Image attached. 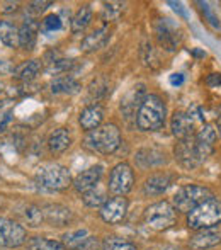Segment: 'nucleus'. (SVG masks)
<instances>
[{"instance_id": "nucleus-29", "label": "nucleus", "mask_w": 221, "mask_h": 250, "mask_svg": "<svg viewBox=\"0 0 221 250\" xmlns=\"http://www.w3.org/2000/svg\"><path fill=\"white\" fill-rule=\"evenodd\" d=\"M27 249L29 250H65V245H63L61 242L51 240V238L33 237L27 242Z\"/></svg>"}, {"instance_id": "nucleus-6", "label": "nucleus", "mask_w": 221, "mask_h": 250, "mask_svg": "<svg viewBox=\"0 0 221 250\" xmlns=\"http://www.w3.org/2000/svg\"><path fill=\"white\" fill-rule=\"evenodd\" d=\"M211 196L213 194L208 188H202V186H196V184H187V186H182L174 194L172 206L175 208V211L189 213V211L194 209L196 206H199L202 201L209 199Z\"/></svg>"}, {"instance_id": "nucleus-14", "label": "nucleus", "mask_w": 221, "mask_h": 250, "mask_svg": "<svg viewBox=\"0 0 221 250\" xmlns=\"http://www.w3.org/2000/svg\"><path fill=\"white\" fill-rule=\"evenodd\" d=\"M221 244V230L216 227L213 228H204V230H198V233L192 235L189 240V247L196 250H204L211 249Z\"/></svg>"}, {"instance_id": "nucleus-40", "label": "nucleus", "mask_w": 221, "mask_h": 250, "mask_svg": "<svg viewBox=\"0 0 221 250\" xmlns=\"http://www.w3.org/2000/svg\"><path fill=\"white\" fill-rule=\"evenodd\" d=\"M14 70H16V66L12 63L7 60H0V75H10V73H14Z\"/></svg>"}, {"instance_id": "nucleus-22", "label": "nucleus", "mask_w": 221, "mask_h": 250, "mask_svg": "<svg viewBox=\"0 0 221 250\" xmlns=\"http://www.w3.org/2000/svg\"><path fill=\"white\" fill-rule=\"evenodd\" d=\"M70 145H72V136H70V131L66 128L55 129L48 138V148L53 155H60L66 151L70 148Z\"/></svg>"}, {"instance_id": "nucleus-5", "label": "nucleus", "mask_w": 221, "mask_h": 250, "mask_svg": "<svg viewBox=\"0 0 221 250\" xmlns=\"http://www.w3.org/2000/svg\"><path fill=\"white\" fill-rule=\"evenodd\" d=\"M175 221H177V211L168 201H159V203L148 206L145 211V223L152 230H168L170 227H174Z\"/></svg>"}, {"instance_id": "nucleus-26", "label": "nucleus", "mask_w": 221, "mask_h": 250, "mask_svg": "<svg viewBox=\"0 0 221 250\" xmlns=\"http://www.w3.org/2000/svg\"><path fill=\"white\" fill-rule=\"evenodd\" d=\"M0 41L9 48L19 46V29L16 27V24L9 21H0Z\"/></svg>"}, {"instance_id": "nucleus-20", "label": "nucleus", "mask_w": 221, "mask_h": 250, "mask_svg": "<svg viewBox=\"0 0 221 250\" xmlns=\"http://www.w3.org/2000/svg\"><path fill=\"white\" fill-rule=\"evenodd\" d=\"M194 123L187 116V112L175 111V114L172 116V133H174L177 138H189V136L194 135Z\"/></svg>"}, {"instance_id": "nucleus-13", "label": "nucleus", "mask_w": 221, "mask_h": 250, "mask_svg": "<svg viewBox=\"0 0 221 250\" xmlns=\"http://www.w3.org/2000/svg\"><path fill=\"white\" fill-rule=\"evenodd\" d=\"M104 109L102 104L99 102H94V104H89L87 107H83V111L80 112V118H79V123L82 126V129H85L87 133L92 131V129L99 128L102 125V119H104Z\"/></svg>"}, {"instance_id": "nucleus-12", "label": "nucleus", "mask_w": 221, "mask_h": 250, "mask_svg": "<svg viewBox=\"0 0 221 250\" xmlns=\"http://www.w3.org/2000/svg\"><path fill=\"white\" fill-rule=\"evenodd\" d=\"M216 140H218V133H216V129L213 128L211 125H206V123L202 125V128L194 135L196 148H198L202 160H206V158L215 151Z\"/></svg>"}, {"instance_id": "nucleus-32", "label": "nucleus", "mask_w": 221, "mask_h": 250, "mask_svg": "<svg viewBox=\"0 0 221 250\" xmlns=\"http://www.w3.org/2000/svg\"><path fill=\"white\" fill-rule=\"evenodd\" d=\"M104 250H138L136 244L119 237H107L102 244Z\"/></svg>"}, {"instance_id": "nucleus-11", "label": "nucleus", "mask_w": 221, "mask_h": 250, "mask_svg": "<svg viewBox=\"0 0 221 250\" xmlns=\"http://www.w3.org/2000/svg\"><path fill=\"white\" fill-rule=\"evenodd\" d=\"M126 213H128V199L122 198V196H116V198L107 199L106 203L100 206V218H102L106 223L116 225L121 223L124 220Z\"/></svg>"}, {"instance_id": "nucleus-31", "label": "nucleus", "mask_w": 221, "mask_h": 250, "mask_svg": "<svg viewBox=\"0 0 221 250\" xmlns=\"http://www.w3.org/2000/svg\"><path fill=\"white\" fill-rule=\"evenodd\" d=\"M122 10L124 5L119 2H111V3H104V10H102V19L106 22H118L122 16Z\"/></svg>"}, {"instance_id": "nucleus-37", "label": "nucleus", "mask_w": 221, "mask_h": 250, "mask_svg": "<svg viewBox=\"0 0 221 250\" xmlns=\"http://www.w3.org/2000/svg\"><path fill=\"white\" fill-rule=\"evenodd\" d=\"M187 116L192 119L194 125H198V123H202V125H204V112H202V109L199 107V105H192V107H189Z\"/></svg>"}, {"instance_id": "nucleus-1", "label": "nucleus", "mask_w": 221, "mask_h": 250, "mask_svg": "<svg viewBox=\"0 0 221 250\" xmlns=\"http://www.w3.org/2000/svg\"><path fill=\"white\" fill-rule=\"evenodd\" d=\"M167 105L163 99L157 94L145 96L136 114V126L141 131H157L165 125Z\"/></svg>"}, {"instance_id": "nucleus-23", "label": "nucleus", "mask_w": 221, "mask_h": 250, "mask_svg": "<svg viewBox=\"0 0 221 250\" xmlns=\"http://www.w3.org/2000/svg\"><path fill=\"white\" fill-rule=\"evenodd\" d=\"M38 29H40V24L34 19H27L22 24V27L19 29V46L22 50H33L34 44H36L38 38Z\"/></svg>"}, {"instance_id": "nucleus-24", "label": "nucleus", "mask_w": 221, "mask_h": 250, "mask_svg": "<svg viewBox=\"0 0 221 250\" xmlns=\"http://www.w3.org/2000/svg\"><path fill=\"white\" fill-rule=\"evenodd\" d=\"M50 87H51V92H53V94H68V96L79 94L80 89H82V87H80V83L70 75L56 77L53 82H51Z\"/></svg>"}, {"instance_id": "nucleus-27", "label": "nucleus", "mask_w": 221, "mask_h": 250, "mask_svg": "<svg viewBox=\"0 0 221 250\" xmlns=\"http://www.w3.org/2000/svg\"><path fill=\"white\" fill-rule=\"evenodd\" d=\"M90 21H92V9H90V5H82L72 19V33H83L90 24Z\"/></svg>"}, {"instance_id": "nucleus-7", "label": "nucleus", "mask_w": 221, "mask_h": 250, "mask_svg": "<svg viewBox=\"0 0 221 250\" xmlns=\"http://www.w3.org/2000/svg\"><path fill=\"white\" fill-rule=\"evenodd\" d=\"M133 184H135V172H133L129 164L121 162V164H118L111 170L109 191L114 196H122V198H124L133 189Z\"/></svg>"}, {"instance_id": "nucleus-2", "label": "nucleus", "mask_w": 221, "mask_h": 250, "mask_svg": "<svg viewBox=\"0 0 221 250\" xmlns=\"http://www.w3.org/2000/svg\"><path fill=\"white\" fill-rule=\"evenodd\" d=\"M83 146L90 151L111 155L121 146V131L114 123H106L92 129L83 138Z\"/></svg>"}, {"instance_id": "nucleus-38", "label": "nucleus", "mask_w": 221, "mask_h": 250, "mask_svg": "<svg viewBox=\"0 0 221 250\" xmlns=\"http://www.w3.org/2000/svg\"><path fill=\"white\" fill-rule=\"evenodd\" d=\"M51 5V2H31L29 3V10L33 14H41Z\"/></svg>"}, {"instance_id": "nucleus-10", "label": "nucleus", "mask_w": 221, "mask_h": 250, "mask_svg": "<svg viewBox=\"0 0 221 250\" xmlns=\"http://www.w3.org/2000/svg\"><path fill=\"white\" fill-rule=\"evenodd\" d=\"M157 40L163 50L175 51L182 41V34L179 27L170 22V19H160L157 24Z\"/></svg>"}, {"instance_id": "nucleus-25", "label": "nucleus", "mask_w": 221, "mask_h": 250, "mask_svg": "<svg viewBox=\"0 0 221 250\" xmlns=\"http://www.w3.org/2000/svg\"><path fill=\"white\" fill-rule=\"evenodd\" d=\"M41 72V62L40 60H29V62L20 63L19 66H16L14 70V77L17 80L22 82H31L38 77V73Z\"/></svg>"}, {"instance_id": "nucleus-33", "label": "nucleus", "mask_w": 221, "mask_h": 250, "mask_svg": "<svg viewBox=\"0 0 221 250\" xmlns=\"http://www.w3.org/2000/svg\"><path fill=\"white\" fill-rule=\"evenodd\" d=\"M82 201H83V204L89 206V208H100L107 199H106V194H104L102 191H99L97 188H94V189H90V191L83 192Z\"/></svg>"}, {"instance_id": "nucleus-21", "label": "nucleus", "mask_w": 221, "mask_h": 250, "mask_svg": "<svg viewBox=\"0 0 221 250\" xmlns=\"http://www.w3.org/2000/svg\"><path fill=\"white\" fill-rule=\"evenodd\" d=\"M136 164L141 168H153L165 164V153L157 148H143L135 155Z\"/></svg>"}, {"instance_id": "nucleus-28", "label": "nucleus", "mask_w": 221, "mask_h": 250, "mask_svg": "<svg viewBox=\"0 0 221 250\" xmlns=\"http://www.w3.org/2000/svg\"><path fill=\"white\" fill-rule=\"evenodd\" d=\"M90 237V231L87 228H82V230H75V231H70L63 237V242L61 244L65 245V249H72V250H80L85 240Z\"/></svg>"}, {"instance_id": "nucleus-39", "label": "nucleus", "mask_w": 221, "mask_h": 250, "mask_svg": "<svg viewBox=\"0 0 221 250\" xmlns=\"http://www.w3.org/2000/svg\"><path fill=\"white\" fill-rule=\"evenodd\" d=\"M206 85L208 87H213V89H216V87H221V73H211V75L206 79Z\"/></svg>"}, {"instance_id": "nucleus-18", "label": "nucleus", "mask_w": 221, "mask_h": 250, "mask_svg": "<svg viewBox=\"0 0 221 250\" xmlns=\"http://www.w3.org/2000/svg\"><path fill=\"white\" fill-rule=\"evenodd\" d=\"M44 220L53 227H65L72 221V211L61 204H48L43 208Z\"/></svg>"}, {"instance_id": "nucleus-16", "label": "nucleus", "mask_w": 221, "mask_h": 250, "mask_svg": "<svg viewBox=\"0 0 221 250\" xmlns=\"http://www.w3.org/2000/svg\"><path fill=\"white\" fill-rule=\"evenodd\" d=\"M102 174H104L102 167H100V165H94V167L87 168L82 174L77 175L72 184L77 192H87V191H90V189L97 188L99 181L102 179Z\"/></svg>"}, {"instance_id": "nucleus-34", "label": "nucleus", "mask_w": 221, "mask_h": 250, "mask_svg": "<svg viewBox=\"0 0 221 250\" xmlns=\"http://www.w3.org/2000/svg\"><path fill=\"white\" fill-rule=\"evenodd\" d=\"M73 66V60H65V58H60L56 60L55 63H51L48 66V72L50 73H55V75H60V73H65L68 72L70 68Z\"/></svg>"}, {"instance_id": "nucleus-46", "label": "nucleus", "mask_w": 221, "mask_h": 250, "mask_svg": "<svg viewBox=\"0 0 221 250\" xmlns=\"http://www.w3.org/2000/svg\"><path fill=\"white\" fill-rule=\"evenodd\" d=\"M2 90H3V87H2V83H0V92H2Z\"/></svg>"}, {"instance_id": "nucleus-45", "label": "nucleus", "mask_w": 221, "mask_h": 250, "mask_svg": "<svg viewBox=\"0 0 221 250\" xmlns=\"http://www.w3.org/2000/svg\"><path fill=\"white\" fill-rule=\"evenodd\" d=\"M192 53H194L196 56H204V53H202V51H198V50H196V51H192Z\"/></svg>"}, {"instance_id": "nucleus-41", "label": "nucleus", "mask_w": 221, "mask_h": 250, "mask_svg": "<svg viewBox=\"0 0 221 250\" xmlns=\"http://www.w3.org/2000/svg\"><path fill=\"white\" fill-rule=\"evenodd\" d=\"M182 83H184V75H182V73H172L170 75V85L181 87Z\"/></svg>"}, {"instance_id": "nucleus-17", "label": "nucleus", "mask_w": 221, "mask_h": 250, "mask_svg": "<svg viewBox=\"0 0 221 250\" xmlns=\"http://www.w3.org/2000/svg\"><path fill=\"white\" fill-rule=\"evenodd\" d=\"M172 184V175L167 172H159V174H152L143 184V192L146 196H160L170 188Z\"/></svg>"}, {"instance_id": "nucleus-19", "label": "nucleus", "mask_w": 221, "mask_h": 250, "mask_svg": "<svg viewBox=\"0 0 221 250\" xmlns=\"http://www.w3.org/2000/svg\"><path fill=\"white\" fill-rule=\"evenodd\" d=\"M143 99H145V90H143V87H135L131 92L126 94V97L121 101V112L124 114L126 119L133 118V116L136 118Z\"/></svg>"}, {"instance_id": "nucleus-36", "label": "nucleus", "mask_w": 221, "mask_h": 250, "mask_svg": "<svg viewBox=\"0 0 221 250\" xmlns=\"http://www.w3.org/2000/svg\"><path fill=\"white\" fill-rule=\"evenodd\" d=\"M199 5H201V10H202V14L206 16V19H208V22L211 24L215 29H220V21H218V17L213 14V10L209 9V3H206V2H199Z\"/></svg>"}, {"instance_id": "nucleus-43", "label": "nucleus", "mask_w": 221, "mask_h": 250, "mask_svg": "<svg viewBox=\"0 0 221 250\" xmlns=\"http://www.w3.org/2000/svg\"><path fill=\"white\" fill-rule=\"evenodd\" d=\"M17 7H19V3L17 2H7L3 12H12V10H17Z\"/></svg>"}, {"instance_id": "nucleus-35", "label": "nucleus", "mask_w": 221, "mask_h": 250, "mask_svg": "<svg viewBox=\"0 0 221 250\" xmlns=\"http://www.w3.org/2000/svg\"><path fill=\"white\" fill-rule=\"evenodd\" d=\"M63 26L61 19H60V16H56V14H50V16H46L43 19V29L48 31V33H51V31H60Z\"/></svg>"}, {"instance_id": "nucleus-15", "label": "nucleus", "mask_w": 221, "mask_h": 250, "mask_svg": "<svg viewBox=\"0 0 221 250\" xmlns=\"http://www.w3.org/2000/svg\"><path fill=\"white\" fill-rule=\"evenodd\" d=\"M111 40V29L109 26H102L99 29L92 31L90 34H87L85 38L82 40L80 43V50L85 51V53H94V51H99L109 43Z\"/></svg>"}, {"instance_id": "nucleus-42", "label": "nucleus", "mask_w": 221, "mask_h": 250, "mask_svg": "<svg viewBox=\"0 0 221 250\" xmlns=\"http://www.w3.org/2000/svg\"><path fill=\"white\" fill-rule=\"evenodd\" d=\"M168 5H172V9L175 10V12H179L182 17H187V12H185V9L182 7L181 2H168Z\"/></svg>"}, {"instance_id": "nucleus-3", "label": "nucleus", "mask_w": 221, "mask_h": 250, "mask_svg": "<svg viewBox=\"0 0 221 250\" xmlns=\"http://www.w3.org/2000/svg\"><path fill=\"white\" fill-rule=\"evenodd\" d=\"M221 223V199L211 196L187 213V227L192 230L218 227Z\"/></svg>"}, {"instance_id": "nucleus-8", "label": "nucleus", "mask_w": 221, "mask_h": 250, "mask_svg": "<svg viewBox=\"0 0 221 250\" xmlns=\"http://www.w3.org/2000/svg\"><path fill=\"white\" fill-rule=\"evenodd\" d=\"M26 228L9 218H0V247H20L26 242Z\"/></svg>"}, {"instance_id": "nucleus-30", "label": "nucleus", "mask_w": 221, "mask_h": 250, "mask_svg": "<svg viewBox=\"0 0 221 250\" xmlns=\"http://www.w3.org/2000/svg\"><path fill=\"white\" fill-rule=\"evenodd\" d=\"M22 218L29 227H40L44 220L43 209L40 206H34V204H27L22 211Z\"/></svg>"}, {"instance_id": "nucleus-9", "label": "nucleus", "mask_w": 221, "mask_h": 250, "mask_svg": "<svg viewBox=\"0 0 221 250\" xmlns=\"http://www.w3.org/2000/svg\"><path fill=\"white\" fill-rule=\"evenodd\" d=\"M175 158L184 168H196L201 164H204V160H202L198 148H196L194 135L189 136V138H182L175 145Z\"/></svg>"}, {"instance_id": "nucleus-44", "label": "nucleus", "mask_w": 221, "mask_h": 250, "mask_svg": "<svg viewBox=\"0 0 221 250\" xmlns=\"http://www.w3.org/2000/svg\"><path fill=\"white\" fill-rule=\"evenodd\" d=\"M216 133L221 136V105H220V114H218V119H216Z\"/></svg>"}, {"instance_id": "nucleus-4", "label": "nucleus", "mask_w": 221, "mask_h": 250, "mask_svg": "<svg viewBox=\"0 0 221 250\" xmlns=\"http://www.w3.org/2000/svg\"><path fill=\"white\" fill-rule=\"evenodd\" d=\"M36 182L48 191H65L72 186V175L65 165L48 162L38 168Z\"/></svg>"}]
</instances>
